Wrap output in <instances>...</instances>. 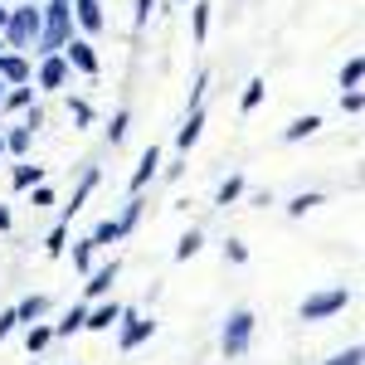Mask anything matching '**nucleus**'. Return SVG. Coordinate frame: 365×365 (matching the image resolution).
I'll return each instance as SVG.
<instances>
[{"label": "nucleus", "mask_w": 365, "mask_h": 365, "mask_svg": "<svg viewBox=\"0 0 365 365\" xmlns=\"http://www.w3.org/2000/svg\"><path fill=\"white\" fill-rule=\"evenodd\" d=\"M253 331H258V317L253 307H234L225 322V331H220V351H225V361H244L253 351Z\"/></svg>", "instance_id": "nucleus-1"}, {"label": "nucleus", "mask_w": 365, "mask_h": 365, "mask_svg": "<svg viewBox=\"0 0 365 365\" xmlns=\"http://www.w3.org/2000/svg\"><path fill=\"white\" fill-rule=\"evenodd\" d=\"M39 25H44L39 0H29V5H20V10H10V15H5V25H0V34H5V49H20V54H29V44H34Z\"/></svg>", "instance_id": "nucleus-2"}, {"label": "nucleus", "mask_w": 365, "mask_h": 365, "mask_svg": "<svg viewBox=\"0 0 365 365\" xmlns=\"http://www.w3.org/2000/svg\"><path fill=\"white\" fill-rule=\"evenodd\" d=\"M346 307H351V287H327V292L302 297L297 317H302V322H331V317H341Z\"/></svg>", "instance_id": "nucleus-3"}, {"label": "nucleus", "mask_w": 365, "mask_h": 365, "mask_svg": "<svg viewBox=\"0 0 365 365\" xmlns=\"http://www.w3.org/2000/svg\"><path fill=\"white\" fill-rule=\"evenodd\" d=\"M156 336V317H137V312H122V322H117V351L122 356H132L137 346Z\"/></svg>", "instance_id": "nucleus-4"}, {"label": "nucleus", "mask_w": 365, "mask_h": 365, "mask_svg": "<svg viewBox=\"0 0 365 365\" xmlns=\"http://www.w3.org/2000/svg\"><path fill=\"white\" fill-rule=\"evenodd\" d=\"M58 54L68 58V68H73V73H83V78H98V73H103L98 49H93V39H88V34H68V44H63Z\"/></svg>", "instance_id": "nucleus-5"}, {"label": "nucleus", "mask_w": 365, "mask_h": 365, "mask_svg": "<svg viewBox=\"0 0 365 365\" xmlns=\"http://www.w3.org/2000/svg\"><path fill=\"white\" fill-rule=\"evenodd\" d=\"M68 78H73V68H68V58H63V54H39V68L29 73V83L44 88V93H58Z\"/></svg>", "instance_id": "nucleus-6"}, {"label": "nucleus", "mask_w": 365, "mask_h": 365, "mask_svg": "<svg viewBox=\"0 0 365 365\" xmlns=\"http://www.w3.org/2000/svg\"><path fill=\"white\" fill-rule=\"evenodd\" d=\"M68 34H73V20H44L29 49H34V54H58V49L68 44Z\"/></svg>", "instance_id": "nucleus-7"}, {"label": "nucleus", "mask_w": 365, "mask_h": 365, "mask_svg": "<svg viewBox=\"0 0 365 365\" xmlns=\"http://www.w3.org/2000/svg\"><path fill=\"white\" fill-rule=\"evenodd\" d=\"M117 273H122V258L93 263V268H88V302H93V297H108V292H113V282H117Z\"/></svg>", "instance_id": "nucleus-8"}, {"label": "nucleus", "mask_w": 365, "mask_h": 365, "mask_svg": "<svg viewBox=\"0 0 365 365\" xmlns=\"http://www.w3.org/2000/svg\"><path fill=\"white\" fill-rule=\"evenodd\" d=\"M73 20H78V34H103L108 29V15H103V0H73Z\"/></svg>", "instance_id": "nucleus-9"}, {"label": "nucleus", "mask_w": 365, "mask_h": 365, "mask_svg": "<svg viewBox=\"0 0 365 365\" xmlns=\"http://www.w3.org/2000/svg\"><path fill=\"white\" fill-rule=\"evenodd\" d=\"M156 175H161V146H156V141H151V146H146V151H141L137 170H132V195H141V190H146V185H151V180H156Z\"/></svg>", "instance_id": "nucleus-10"}, {"label": "nucleus", "mask_w": 365, "mask_h": 365, "mask_svg": "<svg viewBox=\"0 0 365 365\" xmlns=\"http://www.w3.org/2000/svg\"><path fill=\"white\" fill-rule=\"evenodd\" d=\"M29 58L20 54V49H0V83L10 88V83H29Z\"/></svg>", "instance_id": "nucleus-11"}, {"label": "nucleus", "mask_w": 365, "mask_h": 365, "mask_svg": "<svg viewBox=\"0 0 365 365\" xmlns=\"http://www.w3.org/2000/svg\"><path fill=\"white\" fill-rule=\"evenodd\" d=\"M122 302H98V307H88V317H83V331H113L117 322H122Z\"/></svg>", "instance_id": "nucleus-12"}, {"label": "nucleus", "mask_w": 365, "mask_h": 365, "mask_svg": "<svg viewBox=\"0 0 365 365\" xmlns=\"http://www.w3.org/2000/svg\"><path fill=\"white\" fill-rule=\"evenodd\" d=\"M98 180H103V170H98V166H88V170H83V180H78V190H73V200L63 205V215H58V220H68V225H73V215H78V210L88 205V195L98 190Z\"/></svg>", "instance_id": "nucleus-13"}, {"label": "nucleus", "mask_w": 365, "mask_h": 365, "mask_svg": "<svg viewBox=\"0 0 365 365\" xmlns=\"http://www.w3.org/2000/svg\"><path fill=\"white\" fill-rule=\"evenodd\" d=\"M317 127H322V117H317V113H307V117H292V122L282 127V141H287V146H297V141L317 137Z\"/></svg>", "instance_id": "nucleus-14"}, {"label": "nucleus", "mask_w": 365, "mask_h": 365, "mask_svg": "<svg viewBox=\"0 0 365 365\" xmlns=\"http://www.w3.org/2000/svg\"><path fill=\"white\" fill-rule=\"evenodd\" d=\"M15 317H20V327L39 322V317H49V297H44V292H29V297H20V302H15Z\"/></svg>", "instance_id": "nucleus-15"}, {"label": "nucleus", "mask_w": 365, "mask_h": 365, "mask_svg": "<svg viewBox=\"0 0 365 365\" xmlns=\"http://www.w3.org/2000/svg\"><path fill=\"white\" fill-rule=\"evenodd\" d=\"M200 132H205V108H190V117H185V127L175 132V151H190L200 141Z\"/></svg>", "instance_id": "nucleus-16"}, {"label": "nucleus", "mask_w": 365, "mask_h": 365, "mask_svg": "<svg viewBox=\"0 0 365 365\" xmlns=\"http://www.w3.org/2000/svg\"><path fill=\"white\" fill-rule=\"evenodd\" d=\"M29 103H34V83H10L0 98V113H25Z\"/></svg>", "instance_id": "nucleus-17"}, {"label": "nucleus", "mask_w": 365, "mask_h": 365, "mask_svg": "<svg viewBox=\"0 0 365 365\" xmlns=\"http://www.w3.org/2000/svg\"><path fill=\"white\" fill-rule=\"evenodd\" d=\"M263 98H268V78H249V83H244V98H239V113H244V117L258 113Z\"/></svg>", "instance_id": "nucleus-18"}, {"label": "nucleus", "mask_w": 365, "mask_h": 365, "mask_svg": "<svg viewBox=\"0 0 365 365\" xmlns=\"http://www.w3.org/2000/svg\"><path fill=\"white\" fill-rule=\"evenodd\" d=\"M49 341H54V327H49L44 317H39V322H29V331H25V351H29V356H39Z\"/></svg>", "instance_id": "nucleus-19"}, {"label": "nucleus", "mask_w": 365, "mask_h": 365, "mask_svg": "<svg viewBox=\"0 0 365 365\" xmlns=\"http://www.w3.org/2000/svg\"><path fill=\"white\" fill-rule=\"evenodd\" d=\"M317 205H327V195H322V190H302V195L287 200L282 210H287V220H302V215H307V210H317Z\"/></svg>", "instance_id": "nucleus-20"}, {"label": "nucleus", "mask_w": 365, "mask_h": 365, "mask_svg": "<svg viewBox=\"0 0 365 365\" xmlns=\"http://www.w3.org/2000/svg\"><path fill=\"white\" fill-rule=\"evenodd\" d=\"M29 146H34V127L20 122V127L5 132V151H10V156H29Z\"/></svg>", "instance_id": "nucleus-21"}, {"label": "nucleus", "mask_w": 365, "mask_h": 365, "mask_svg": "<svg viewBox=\"0 0 365 365\" xmlns=\"http://www.w3.org/2000/svg\"><path fill=\"white\" fill-rule=\"evenodd\" d=\"M244 190H249V180H244V175H239V170H234V175H229V180H220V190H215V205H234V200H244Z\"/></svg>", "instance_id": "nucleus-22"}, {"label": "nucleus", "mask_w": 365, "mask_h": 365, "mask_svg": "<svg viewBox=\"0 0 365 365\" xmlns=\"http://www.w3.org/2000/svg\"><path fill=\"white\" fill-rule=\"evenodd\" d=\"M83 317H88V302L68 307V312H63V322H54V341H58V336H73V331H83Z\"/></svg>", "instance_id": "nucleus-23"}, {"label": "nucleus", "mask_w": 365, "mask_h": 365, "mask_svg": "<svg viewBox=\"0 0 365 365\" xmlns=\"http://www.w3.org/2000/svg\"><path fill=\"white\" fill-rule=\"evenodd\" d=\"M44 180V166H34V161H20V166L10 170V185L15 190H29V185H39Z\"/></svg>", "instance_id": "nucleus-24"}, {"label": "nucleus", "mask_w": 365, "mask_h": 365, "mask_svg": "<svg viewBox=\"0 0 365 365\" xmlns=\"http://www.w3.org/2000/svg\"><path fill=\"white\" fill-rule=\"evenodd\" d=\"M200 249H205V234H200V229H185V234H180V244H175V263H190Z\"/></svg>", "instance_id": "nucleus-25"}, {"label": "nucleus", "mask_w": 365, "mask_h": 365, "mask_svg": "<svg viewBox=\"0 0 365 365\" xmlns=\"http://www.w3.org/2000/svg\"><path fill=\"white\" fill-rule=\"evenodd\" d=\"M361 78H365V58L351 54L346 63H341V78H336V83H341V88H361Z\"/></svg>", "instance_id": "nucleus-26"}, {"label": "nucleus", "mask_w": 365, "mask_h": 365, "mask_svg": "<svg viewBox=\"0 0 365 365\" xmlns=\"http://www.w3.org/2000/svg\"><path fill=\"white\" fill-rule=\"evenodd\" d=\"M127 127H132V108H117L113 122H108V141H113V146H122V141H127Z\"/></svg>", "instance_id": "nucleus-27"}, {"label": "nucleus", "mask_w": 365, "mask_h": 365, "mask_svg": "<svg viewBox=\"0 0 365 365\" xmlns=\"http://www.w3.org/2000/svg\"><path fill=\"white\" fill-rule=\"evenodd\" d=\"M88 239H93V244H98V249H103V244H117V239H127V229L117 225V220H103V225L93 229V234H88Z\"/></svg>", "instance_id": "nucleus-28"}, {"label": "nucleus", "mask_w": 365, "mask_h": 365, "mask_svg": "<svg viewBox=\"0 0 365 365\" xmlns=\"http://www.w3.org/2000/svg\"><path fill=\"white\" fill-rule=\"evenodd\" d=\"M190 29H195V44H205L210 39V5L200 0V5H190Z\"/></svg>", "instance_id": "nucleus-29"}, {"label": "nucleus", "mask_w": 365, "mask_h": 365, "mask_svg": "<svg viewBox=\"0 0 365 365\" xmlns=\"http://www.w3.org/2000/svg\"><path fill=\"white\" fill-rule=\"evenodd\" d=\"M68 117H73V127H93V122H98V113H93L88 98H68Z\"/></svg>", "instance_id": "nucleus-30"}, {"label": "nucleus", "mask_w": 365, "mask_h": 365, "mask_svg": "<svg viewBox=\"0 0 365 365\" xmlns=\"http://www.w3.org/2000/svg\"><path fill=\"white\" fill-rule=\"evenodd\" d=\"M63 244H68V220H58V225L49 229V239H44V253H49V258H58V253H63Z\"/></svg>", "instance_id": "nucleus-31"}, {"label": "nucleus", "mask_w": 365, "mask_h": 365, "mask_svg": "<svg viewBox=\"0 0 365 365\" xmlns=\"http://www.w3.org/2000/svg\"><path fill=\"white\" fill-rule=\"evenodd\" d=\"M93 253H98V244H93V239H78V244H73V268H78V273H88V268H93Z\"/></svg>", "instance_id": "nucleus-32"}, {"label": "nucleus", "mask_w": 365, "mask_h": 365, "mask_svg": "<svg viewBox=\"0 0 365 365\" xmlns=\"http://www.w3.org/2000/svg\"><path fill=\"white\" fill-rule=\"evenodd\" d=\"M141 210H146V200H141V195H132V200H127V210H122V220H117V225H122L127 234H132V229H137V220H141Z\"/></svg>", "instance_id": "nucleus-33"}, {"label": "nucleus", "mask_w": 365, "mask_h": 365, "mask_svg": "<svg viewBox=\"0 0 365 365\" xmlns=\"http://www.w3.org/2000/svg\"><path fill=\"white\" fill-rule=\"evenodd\" d=\"M225 263L244 268V263H249V244H244V239H225Z\"/></svg>", "instance_id": "nucleus-34"}, {"label": "nucleus", "mask_w": 365, "mask_h": 365, "mask_svg": "<svg viewBox=\"0 0 365 365\" xmlns=\"http://www.w3.org/2000/svg\"><path fill=\"white\" fill-rule=\"evenodd\" d=\"M54 185H44V180H39V185H29V205H34V210H49V205H54Z\"/></svg>", "instance_id": "nucleus-35"}, {"label": "nucleus", "mask_w": 365, "mask_h": 365, "mask_svg": "<svg viewBox=\"0 0 365 365\" xmlns=\"http://www.w3.org/2000/svg\"><path fill=\"white\" fill-rule=\"evenodd\" d=\"M365 108V98H361V88H341V113H351V117H361Z\"/></svg>", "instance_id": "nucleus-36"}, {"label": "nucleus", "mask_w": 365, "mask_h": 365, "mask_svg": "<svg viewBox=\"0 0 365 365\" xmlns=\"http://www.w3.org/2000/svg\"><path fill=\"white\" fill-rule=\"evenodd\" d=\"M361 361H365V351H361V346H346L341 356H331V361H322V365H361Z\"/></svg>", "instance_id": "nucleus-37"}, {"label": "nucleus", "mask_w": 365, "mask_h": 365, "mask_svg": "<svg viewBox=\"0 0 365 365\" xmlns=\"http://www.w3.org/2000/svg\"><path fill=\"white\" fill-rule=\"evenodd\" d=\"M151 10H156V0H137V10H132V25L146 29V25H151Z\"/></svg>", "instance_id": "nucleus-38"}, {"label": "nucleus", "mask_w": 365, "mask_h": 365, "mask_svg": "<svg viewBox=\"0 0 365 365\" xmlns=\"http://www.w3.org/2000/svg\"><path fill=\"white\" fill-rule=\"evenodd\" d=\"M205 88H210V68H200L195 88H190V108H200V98H205Z\"/></svg>", "instance_id": "nucleus-39"}, {"label": "nucleus", "mask_w": 365, "mask_h": 365, "mask_svg": "<svg viewBox=\"0 0 365 365\" xmlns=\"http://www.w3.org/2000/svg\"><path fill=\"white\" fill-rule=\"evenodd\" d=\"M15 327H20V317H15V307H5V312H0V341L10 336Z\"/></svg>", "instance_id": "nucleus-40"}, {"label": "nucleus", "mask_w": 365, "mask_h": 365, "mask_svg": "<svg viewBox=\"0 0 365 365\" xmlns=\"http://www.w3.org/2000/svg\"><path fill=\"white\" fill-rule=\"evenodd\" d=\"M25 127H34V132H39V127H44V113H39V108H34V103H29V108H25Z\"/></svg>", "instance_id": "nucleus-41"}, {"label": "nucleus", "mask_w": 365, "mask_h": 365, "mask_svg": "<svg viewBox=\"0 0 365 365\" xmlns=\"http://www.w3.org/2000/svg\"><path fill=\"white\" fill-rule=\"evenodd\" d=\"M15 225V215H10V210H5V205H0V234H5V229Z\"/></svg>", "instance_id": "nucleus-42"}, {"label": "nucleus", "mask_w": 365, "mask_h": 365, "mask_svg": "<svg viewBox=\"0 0 365 365\" xmlns=\"http://www.w3.org/2000/svg\"><path fill=\"white\" fill-rule=\"evenodd\" d=\"M5 15H10V10H5V0H0V25H5Z\"/></svg>", "instance_id": "nucleus-43"}, {"label": "nucleus", "mask_w": 365, "mask_h": 365, "mask_svg": "<svg viewBox=\"0 0 365 365\" xmlns=\"http://www.w3.org/2000/svg\"><path fill=\"white\" fill-rule=\"evenodd\" d=\"M0 156H5V137H0Z\"/></svg>", "instance_id": "nucleus-44"}, {"label": "nucleus", "mask_w": 365, "mask_h": 365, "mask_svg": "<svg viewBox=\"0 0 365 365\" xmlns=\"http://www.w3.org/2000/svg\"><path fill=\"white\" fill-rule=\"evenodd\" d=\"M0 49H5V34H0Z\"/></svg>", "instance_id": "nucleus-45"}, {"label": "nucleus", "mask_w": 365, "mask_h": 365, "mask_svg": "<svg viewBox=\"0 0 365 365\" xmlns=\"http://www.w3.org/2000/svg\"><path fill=\"white\" fill-rule=\"evenodd\" d=\"M0 98H5V83H0Z\"/></svg>", "instance_id": "nucleus-46"}, {"label": "nucleus", "mask_w": 365, "mask_h": 365, "mask_svg": "<svg viewBox=\"0 0 365 365\" xmlns=\"http://www.w3.org/2000/svg\"><path fill=\"white\" fill-rule=\"evenodd\" d=\"M180 5H190V0H180Z\"/></svg>", "instance_id": "nucleus-47"}]
</instances>
